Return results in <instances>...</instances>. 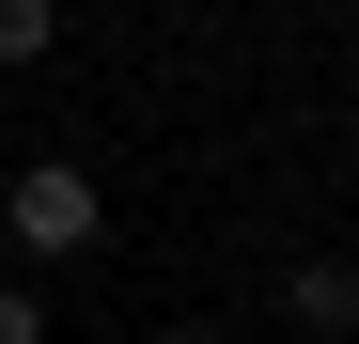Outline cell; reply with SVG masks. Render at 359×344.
<instances>
[{
  "instance_id": "obj_1",
  "label": "cell",
  "mask_w": 359,
  "mask_h": 344,
  "mask_svg": "<svg viewBox=\"0 0 359 344\" xmlns=\"http://www.w3.org/2000/svg\"><path fill=\"white\" fill-rule=\"evenodd\" d=\"M0 235H16L32 266H79L109 235V188H94L79 157H16V172H0Z\"/></svg>"
},
{
  "instance_id": "obj_2",
  "label": "cell",
  "mask_w": 359,
  "mask_h": 344,
  "mask_svg": "<svg viewBox=\"0 0 359 344\" xmlns=\"http://www.w3.org/2000/svg\"><path fill=\"white\" fill-rule=\"evenodd\" d=\"M281 329L297 344H359V251H297L281 266Z\"/></svg>"
},
{
  "instance_id": "obj_3",
  "label": "cell",
  "mask_w": 359,
  "mask_h": 344,
  "mask_svg": "<svg viewBox=\"0 0 359 344\" xmlns=\"http://www.w3.org/2000/svg\"><path fill=\"white\" fill-rule=\"evenodd\" d=\"M47 47H63V0H0V79L47 63Z\"/></svg>"
},
{
  "instance_id": "obj_5",
  "label": "cell",
  "mask_w": 359,
  "mask_h": 344,
  "mask_svg": "<svg viewBox=\"0 0 359 344\" xmlns=\"http://www.w3.org/2000/svg\"><path fill=\"white\" fill-rule=\"evenodd\" d=\"M156 344H234V329H219V313H188V329H156Z\"/></svg>"
},
{
  "instance_id": "obj_4",
  "label": "cell",
  "mask_w": 359,
  "mask_h": 344,
  "mask_svg": "<svg viewBox=\"0 0 359 344\" xmlns=\"http://www.w3.org/2000/svg\"><path fill=\"white\" fill-rule=\"evenodd\" d=\"M0 344H47V298H32V282H0Z\"/></svg>"
}]
</instances>
